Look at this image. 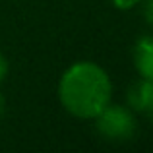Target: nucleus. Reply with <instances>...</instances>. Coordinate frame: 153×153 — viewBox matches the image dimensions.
<instances>
[{"instance_id":"nucleus-1","label":"nucleus","mask_w":153,"mask_h":153,"mask_svg":"<svg viewBox=\"0 0 153 153\" xmlns=\"http://www.w3.org/2000/svg\"><path fill=\"white\" fill-rule=\"evenodd\" d=\"M58 101L68 114L93 120L112 101V82L101 64L91 60L74 62L58 79Z\"/></svg>"},{"instance_id":"nucleus-2","label":"nucleus","mask_w":153,"mask_h":153,"mask_svg":"<svg viewBox=\"0 0 153 153\" xmlns=\"http://www.w3.org/2000/svg\"><path fill=\"white\" fill-rule=\"evenodd\" d=\"M93 120L97 134L107 142H128L138 130L134 111L124 105H114L112 101Z\"/></svg>"},{"instance_id":"nucleus-3","label":"nucleus","mask_w":153,"mask_h":153,"mask_svg":"<svg viewBox=\"0 0 153 153\" xmlns=\"http://www.w3.org/2000/svg\"><path fill=\"white\" fill-rule=\"evenodd\" d=\"M132 58L140 78L153 82V35H142L136 41Z\"/></svg>"},{"instance_id":"nucleus-4","label":"nucleus","mask_w":153,"mask_h":153,"mask_svg":"<svg viewBox=\"0 0 153 153\" xmlns=\"http://www.w3.org/2000/svg\"><path fill=\"white\" fill-rule=\"evenodd\" d=\"M128 107L134 112L149 114L153 108V82L140 78V82L128 89Z\"/></svg>"},{"instance_id":"nucleus-5","label":"nucleus","mask_w":153,"mask_h":153,"mask_svg":"<svg viewBox=\"0 0 153 153\" xmlns=\"http://www.w3.org/2000/svg\"><path fill=\"white\" fill-rule=\"evenodd\" d=\"M112 6L120 12H128V10H134L138 4H142V0H111Z\"/></svg>"},{"instance_id":"nucleus-6","label":"nucleus","mask_w":153,"mask_h":153,"mask_svg":"<svg viewBox=\"0 0 153 153\" xmlns=\"http://www.w3.org/2000/svg\"><path fill=\"white\" fill-rule=\"evenodd\" d=\"M142 2H143V18L149 25H153V0H142Z\"/></svg>"},{"instance_id":"nucleus-7","label":"nucleus","mask_w":153,"mask_h":153,"mask_svg":"<svg viewBox=\"0 0 153 153\" xmlns=\"http://www.w3.org/2000/svg\"><path fill=\"white\" fill-rule=\"evenodd\" d=\"M8 72H10V64H8V58L4 56V52L0 51V83L6 79Z\"/></svg>"},{"instance_id":"nucleus-8","label":"nucleus","mask_w":153,"mask_h":153,"mask_svg":"<svg viewBox=\"0 0 153 153\" xmlns=\"http://www.w3.org/2000/svg\"><path fill=\"white\" fill-rule=\"evenodd\" d=\"M4 112H6V99H4V95L0 93V118L4 116Z\"/></svg>"},{"instance_id":"nucleus-9","label":"nucleus","mask_w":153,"mask_h":153,"mask_svg":"<svg viewBox=\"0 0 153 153\" xmlns=\"http://www.w3.org/2000/svg\"><path fill=\"white\" fill-rule=\"evenodd\" d=\"M147 116H149V118H151V122H153V108H151V112H149Z\"/></svg>"}]
</instances>
